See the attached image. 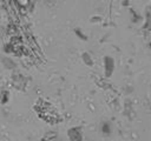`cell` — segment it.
<instances>
[{
    "label": "cell",
    "instance_id": "1",
    "mask_svg": "<svg viewBox=\"0 0 151 141\" xmlns=\"http://www.w3.org/2000/svg\"><path fill=\"white\" fill-rule=\"evenodd\" d=\"M17 2H18L19 5H21V6H25V5L28 4V0H17Z\"/></svg>",
    "mask_w": 151,
    "mask_h": 141
}]
</instances>
